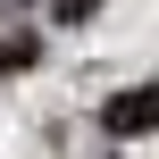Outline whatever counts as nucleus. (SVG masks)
<instances>
[{"mask_svg":"<svg viewBox=\"0 0 159 159\" xmlns=\"http://www.w3.org/2000/svg\"><path fill=\"white\" fill-rule=\"evenodd\" d=\"M101 126L109 134H159V84H126L101 101Z\"/></svg>","mask_w":159,"mask_h":159,"instance_id":"obj_1","label":"nucleus"},{"mask_svg":"<svg viewBox=\"0 0 159 159\" xmlns=\"http://www.w3.org/2000/svg\"><path fill=\"white\" fill-rule=\"evenodd\" d=\"M92 8H101V0H50V25H84Z\"/></svg>","mask_w":159,"mask_h":159,"instance_id":"obj_2","label":"nucleus"}]
</instances>
